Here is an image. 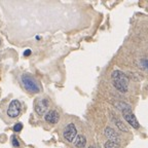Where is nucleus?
Here are the masks:
<instances>
[{
  "mask_svg": "<svg viewBox=\"0 0 148 148\" xmlns=\"http://www.w3.org/2000/svg\"><path fill=\"white\" fill-rule=\"evenodd\" d=\"M12 146H14V147H16V148L20 147V142H18V140L14 136L12 138Z\"/></svg>",
  "mask_w": 148,
  "mask_h": 148,
  "instance_id": "obj_13",
  "label": "nucleus"
},
{
  "mask_svg": "<svg viewBox=\"0 0 148 148\" xmlns=\"http://www.w3.org/2000/svg\"><path fill=\"white\" fill-rule=\"evenodd\" d=\"M44 119L47 123H51V125H56L60 119V115H59L58 111L56 110H49V112H46V114L44 115Z\"/></svg>",
  "mask_w": 148,
  "mask_h": 148,
  "instance_id": "obj_7",
  "label": "nucleus"
},
{
  "mask_svg": "<svg viewBox=\"0 0 148 148\" xmlns=\"http://www.w3.org/2000/svg\"><path fill=\"white\" fill-rule=\"evenodd\" d=\"M22 130H23V125H22L21 123H16L14 125V131L16 133H18V132H21Z\"/></svg>",
  "mask_w": 148,
  "mask_h": 148,
  "instance_id": "obj_12",
  "label": "nucleus"
},
{
  "mask_svg": "<svg viewBox=\"0 0 148 148\" xmlns=\"http://www.w3.org/2000/svg\"><path fill=\"white\" fill-rule=\"evenodd\" d=\"M88 148H95V147H94V146H90Z\"/></svg>",
  "mask_w": 148,
  "mask_h": 148,
  "instance_id": "obj_16",
  "label": "nucleus"
},
{
  "mask_svg": "<svg viewBox=\"0 0 148 148\" xmlns=\"http://www.w3.org/2000/svg\"><path fill=\"white\" fill-rule=\"evenodd\" d=\"M0 44H1V40H0Z\"/></svg>",
  "mask_w": 148,
  "mask_h": 148,
  "instance_id": "obj_17",
  "label": "nucleus"
},
{
  "mask_svg": "<svg viewBox=\"0 0 148 148\" xmlns=\"http://www.w3.org/2000/svg\"><path fill=\"white\" fill-rule=\"evenodd\" d=\"M49 100L47 99H37V101L35 102L34 109L38 115H44L46 114V111L49 108Z\"/></svg>",
  "mask_w": 148,
  "mask_h": 148,
  "instance_id": "obj_6",
  "label": "nucleus"
},
{
  "mask_svg": "<svg viewBox=\"0 0 148 148\" xmlns=\"http://www.w3.org/2000/svg\"><path fill=\"white\" fill-rule=\"evenodd\" d=\"M105 148H119V145L115 142H112V141H107L105 143Z\"/></svg>",
  "mask_w": 148,
  "mask_h": 148,
  "instance_id": "obj_11",
  "label": "nucleus"
},
{
  "mask_svg": "<svg viewBox=\"0 0 148 148\" xmlns=\"http://www.w3.org/2000/svg\"><path fill=\"white\" fill-rule=\"evenodd\" d=\"M21 103H20V101L18 100H12V102H10V104H9L8 108H7V116H9L10 118H16L18 117V115H20V113H21Z\"/></svg>",
  "mask_w": 148,
  "mask_h": 148,
  "instance_id": "obj_5",
  "label": "nucleus"
},
{
  "mask_svg": "<svg viewBox=\"0 0 148 148\" xmlns=\"http://www.w3.org/2000/svg\"><path fill=\"white\" fill-rule=\"evenodd\" d=\"M63 136L68 142H74L77 137V130L74 123H68L63 131Z\"/></svg>",
  "mask_w": 148,
  "mask_h": 148,
  "instance_id": "obj_4",
  "label": "nucleus"
},
{
  "mask_svg": "<svg viewBox=\"0 0 148 148\" xmlns=\"http://www.w3.org/2000/svg\"><path fill=\"white\" fill-rule=\"evenodd\" d=\"M112 81H113V86L117 88L119 92H127L129 90V79L125 73H123L119 70H115L111 74Z\"/></svg>",
  "mask_w": 148,
  "mask_h": 148,
  "instance_id": "obj_1",
  "label": "nucleus"
},
{
  "mask_svg": "<svg viewBox=\"0 0 148 148\" xmlns=\"http://www.w3.org/2000/svg\"><path fill=\"white\" fill-rule=\"evenodd\" d=\"M105 135H106V137L109 139V141L115 142V143L118 144V142H119V137H118L117 133H115V131H114L113 129L107 127L106 129H105Z\"/></svg>",
  "mask_w": 148,
  "mask_h": 148,
  "instance_id": "obj_8",
  "label": "nucleus"
},
{
  "mask_svg": "<svg viewBox=\"0 0 148 148\" xmlns=\"http://www.w3.org/2000/svg\"><path fill=\"white\" fill-rule=\"evenodd\" d=\"M31 55V51L30 49H27V51L24 53V56H30Z\"/></svg>",
  "mask_w": 148,
  "mask_h": 148,
  "instance_id": "obj_15",
  "label": "nucleus"
},
{
  "mask_svg": "<svg viewBox=\"0 0 148 148\" xmlns=\"http://www.w3.org/2000/svg\"><path fill=\"white\" fill-rule=\"evenodd\" d=\"M74 144L77 148H83L86 145V139L83 135H78L74 141Z\"/></svg>",
  "mask_w": 148,
  "mask_h": 148,
  "instance_id": "obj_9",
  "label": "nucleus"
},
{
  "mask_svg": "<svg viewBox=\"0 0 148 148\" xmlns=\"http://www.w3.org/2000/svg\"><path fill=\"white\" fill-rule=\"evenodd\" d=\"M141 63H142V65H143L144 67H145L146 69L148 70V60H147V59H143Z\"/></svg>",
  "mask_w": 148,
  "mask_h": 148,
  "instance_id": "obj_14",
  "label": "nucleus"
},
{
  "mask_svg": "<svg viewBox=\"0 0 148 148\" xmlns=\"http://www.w3.org/2000/svg\"><path fill=\"white\" fill-rule=\"evenodd\" d=\"M115 123H116V125H117V127L121 131V132H125V133L129 132V129L125 127V125L123 123V121H120V120H116Z\"/></svg>",
  "mask_w": 148,
  "mask_h": 148,
  "instance_id": "obj_10",
  "label": "nucleus"
},
{
  "mask_svg": "<svg viewBox=\"0 0 148 148\" xmlns=\"http://www.w3.org/2000/svg\"><path fill=\"white\" fill-rule=\"evenodd\" d=\"M22 83H23L24 88L30 92H39L40 88L38 86L37 81L33 78L32 76L28 75V74H24L22 75Z\"/></svg>",
  "mask_w": 148,
  "mask_h": 148,
  "instance_id": "obj_2",
  "label": "nucleus"
},
{
  "mask_svg": "<svg viewBox=\"0 0 148 148\" xmlns=\"http://www.w3.org/2000/svg\"><path fill=\"white\" fill-rule=\"evenodd\" d=\"M123 117H125V119L127 121V123H129L130 125H132L134 129H139V127H140V123H139L138 119H137V117L135 116V114L133 113L132 109H131L130 106L125 105V106L123 107Z\"/></svg>",
  "mask_w": 148,
  "mask_h": 148,
  "instance_id": "obj_3",
  "label": "nucleus"
}]
</instances>
